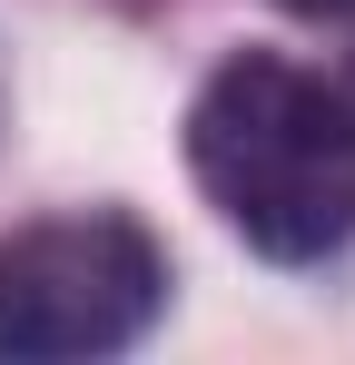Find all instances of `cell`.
I'll return each instance as SVG.
<instances>
[{
  "instance_id": "obj_1",
  "label": "cell",
  "mask_w": 355,
  "mask_h": 365,
  "mask_svg": "<svg viewBox=\"0 0 355 365\" xmlns=\"http://www.w3.org/2000/svg\"><path fill=\"white\" fill-rule=\"evenodd\" d=\"M187 168L207 207L277 267L355 237V99L277 50H237L187 109Z\"/></svg>"
},
{
  "instance_id": "obj_3",
  "label": "cell",
  "mask_w": 355,
  "mask_h": 365,
  "mask_svg": "<svg viewBox=\"0 0 355 365\" xmlns=\"http://www.w3.org/2000/svg\"><path fill=\"white\" fill-rule=\"evenodd\" d=\"M277 10H306V20H355V0H277Z\"/></svg>"
},
{
  "instance_id": "obj_2",
  "label": "cell",
  "mask_w": 355,
  "mask_h": 365,
  "mask_svg": "<svg viewBox=\"0 0 355 365\" xmlns=\"http://www.w3.org/2000/svg\"><path fill=\"white\" fill-rule=\"evenodd\" d=\"M158 306H168V257L118 207H79L0 237V356L20 365L118 356L158 326Z\"/></svg>"
}]
</instances>
